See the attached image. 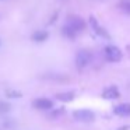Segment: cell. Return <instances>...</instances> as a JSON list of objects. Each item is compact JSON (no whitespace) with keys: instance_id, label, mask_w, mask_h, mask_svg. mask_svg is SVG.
<instances>
[{"instance_id":"cell-1","label":"cell","mask_w":130,"mask_h":130,"mask_svg":"<svg viewBox=\"0 0 130 130\" xmlns=\"http://www.w3.org/2000/svg\"><path fill=\"white\" fill-rule=\"evenodd\" d=\"M84 28H85V21L81 17L71 15V17L67 18L64 27H63V34L67 38H76Z\"/></svg>"},{"instance_id":"cell-2","label":"cell","mask_w":130,"mask_h":130,"mask_svg":"<svg viewBox=\"0 0 130 130\" xmlns=\"http://www.w3.org/2000/svg\"><path fill=\"white\" fill-rule=\"evenodd\" d=\"M104 55L106 57L108 62H112V63H116L122 59V51L118 48V46H113V45H109L104 49Z\"/></svg>"},{"instance_id":"cell-3","label":"cell","mask_w":130,"mask_h":130,"mask_svg":"<svg viewBox=\"0 0 130 130\" xmlns=\"http://www.w3.org/2000/svg\"><path fill=\"white\" fill-rule=\"evenodd\" d=\"M73 116L76 120L78 122H84V123H90L95 119V113L90 109H78V110H74Z\"/></svg>"},{"instance_id":"cell-4","label":"cell","mask_w":130,"mask_h":130,"mask_svg":"<svg viewBox=\"0 0 130 130\" xmlns=\"http://www.w3.org/2000/svg\"><path fill=\"white\" fill-rule=\"evenodd\" d=\"M91 60H92V55H91V52H88V51H80L76 55V64H77L78 69L87 67V66L91 63Z\"/></svg>"},{"instance_id":"cell-5","label":"cell","mask_w":130,"mask_h":130,"mask_svg":"<svg viewBox=\"0 0 130 130\" xmlns=\"http://www.w3.org/2000/svg\"><path fill=\"white\" fill-rule=\"evenodd\" d=\"M90 25H91L92 31L95 32L96 35H99V37H102V38H106V39H110V35L106 32V29H105V28H102V27L99 25L98 20H96L95 17H92V15L90 17Z\"/></svg>"},{"instance_id":"cell-6","label":"cell","mask_w":130,"mask_h":130,"mask_svg":"<svg viewBox=\"0 0 130 130\" xmlns=\"http://www.w3.org/2000/svg\"><path fill=\"white\" fill-rule=\"evenodd\" d=\"M32 105H34V108H37V109H39V110L53 109V101L49 99V98H37V99H34Z\"/></svg>"},{"instance_id":"cell-7","label":"cell","mask_w":130,"mask_h":130,"mask_svg":"<svg viewBox=\"0 0 130 130\" xmlns=\"http://www.w3.org/2000/svg\"><path fill=\"white\" fill-rule=\"evenodd\" d=\"M120 96V91L116 85H109L102 91V98L104 99H116Z\"/></svg>"},{"instance_id":"cell-8","label":"cell","mask_w":130,"mask_h":130,"mask_svg":"<svg viewBox=\"0 0 130 130\" xmlns=\"http://www.w3.org/2000/svg\"><path fill=\"white\" fill-rule=\"evenodd\" d=\"M113 113L118 116H123V118H126V116H130V104H119L116 105L115 108H113Z\"/></svg>"},{"instance_id":"cell-9","label":"cell","mask_w":130,"mask_h":130,"mask_svg":"<svg viewBox=\"0 0 130 130\" xmlns=\"http://www.w3.org/2000/svg\"><path fill=\"white\" fill-rule=\"evenodd\" d=\"M57 101H62V102H70L74 99V92L73 91H66V92H60L56 95Z\"/></svg>"},{"instance_id":"cell-10","label":"cell","mask_w":130,"mask_h":130,"mask_svg":"<svg viewBox=\"0 0 130 130\" xmlns=\"http://www.w3.org/2000/svg\"><path fill=\"white\" fill-rule=\"evenodd\" d=\"M48 37H49L48 32L39 29V31H37V32L32 34V41H35V42H43V41L48 39Z\"/></svg>"},{"instance_id":"cell-11","label":"cell","mask_w":130,"mask_h":130,"mask_svg":"<svg viewBox=\"0 0 130 130\" xmlns=\"http://www.w3.org/2000/svg\"><path fill=\"white\" fill-rule=\"evenodd\" d=\"M119 7H120V10L124 13V14L130 15V0H120Z\"/></svg>"},{"instance_id":"cell-12","label":"cell","mask_w":130,"mask_h":130,"mask_svg":"<svg viewBox=\"0 0 130 130\" xmlns=\"http://www.w3.org/2000/svg\"><path fill=\"white\" fill-rule=\"evenodd\" d=\"M10 109H11V105L7 104V102L0 101V113H7V112H10Z\"/></svg>"},{"instance_id":"cell-13","label":"cell","mask_w":130,"mask_h":130,"mask_svg":"<svg viewBox=\"0 0 130 130\" xmlns=\"http://www.w3.org/2000/svg\"><path fill=\"white\" fill-rule=\"evenodd\" d=\"M6 95L10 96V98H21V92H18V91H13V90H7L6 91Z\"/></svg>"},{"instance_id":"cell-14","label":"cell","mask_w":130,"mask_h":130,"mask_svg":"<svg viewBox=\"0 0 130 130\" xmlns=\"http://www.w3.org/2000/svg\"><path fill=\"white\" fill-rule=\"evenodd\" d=\"M63 113H64V109H63V108H60V109H56L55 110V112H52V118H57V116H60V115H63Z\"/></svg>"},{"instance_id":"cell-15","label":"cell","mask_w":130,"mask_h":130,"mask_svg":"<svg viewBox=\"0 0 130 130\" xmlns=\"http://www.w3.org/2000/svg\"><path fill=\"white\" fill-rule=\"evenodd\" d=\"M118 130H129V126H123V127H120V129H118Z\"/></svg>"},{"instance_id":"cell-16","label":"cell","mask_w":130,"mask_h":130,"mask_svg":"<svg viewBox=\"0 0 130 130\" xmlns=\"http://www.w3.org/2000/svg\"><path fill=\"white\" fill-rule=\"evenodd\" d=\"M0 43H2V41H0Z\"/></svg>"}]
</instances>
